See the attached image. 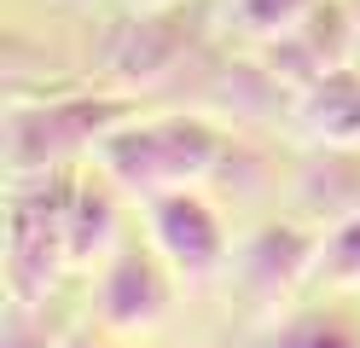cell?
<instances>
[{
    "label": "cell",
    "instance_id": "8",
    "mask_svg": "<svg viewBox=\"0 0 360 348\" xmlns=\"http://www.w3.org/2000/svg\"><path fill=\"white\" fill-rule=\"evenodd\" d=\"M314 262H320V232H308L302 221H262L256 232H244L233 255L250 308H279L285 296H297L314 278Z\"/></svg>",
    "mask_w": 360,
    "mask_h": 348
},
{
    "label": "cell",
    "instance_id": "17",
    "mask_svg": "<svg viewBox=\"0 0 360 348\" xmlns=\"http://www.w3.org/2000/svg\"><path fill=\"white\" fill-rule=\"evenodd\" d=\"M354 64H360V0H354Z\"/></svg>",
    "mask_w": 360,
    "mask_h": 348
},
{
    "label": "cell",
    "instance_id": "15",
    "mask_svg": "<svg viewBox=\"0 0 360 348\" xmlns=\"http://www.w3.org/2000/svg\"><path fill=\"white\" fill-rule=\"evenodd\" d=\"M0 348H64V337L47 325V302L24 308V302H6V325H0Z\"/></svg>",
    "mask_w": 360,
    "mask_h": 348
},
{
    "label": "cell",
    "instance_id": "13",
    "mask_svg": "<svg viewBox=\"0 0 360 348\" xmlns=\"http://www.w3.org/2000/svg\"><path fill=\"white\" fill-rule=\"evenodd\" d=\"M320 0H227V23L244 35V41H274V35H285L297 18H308Z\"/></svg>",
    "mask_w": 360,
    "mask_h": 348
},
{
    "label": "cell",
    "instance_id": "4",
    "mask_svg": "<svg viewBox=\"0 0 360 348\" xmlns=\"http://www.w3.org/2000/svg\"><path fill=\"white\" fill-rule=\"evenodd\" d=\"M198 6L186 0H157V6H140L110 23L105 35V53H99V70L117 87H157L186 70V58L198 53Z\"/></svg>",
    "mask_w": 360,
    "mask_h": 348
},
{
    "label": "cell",
    "instance_id": "14",
    "mask_svg": "<svg viewBox=\"0 0 360 348\" xmlns=\"http://www.w3.org/2000/svg\"><path fill=\"white\" fill-rule=\"evenodd\" d=\"M314 278H320V285H331V290H354V285H360V215L326 226Z\"/></svg>",
    "mask_w": 360,
    "mask_h": 348
},
{
    "label": "cell",
    "instance_id": "9",
    "mask_svg": "<svg viewBox=\"0 0 360 348\" xmlns=\"http://www.w3.org/2000/svg\"><path fill=\"white\" fill-rule=\"evenodd\" d=\"M290 122L314 146H360V64H343L297 93Z\"/></svg>",
    "mask_w": 360,
    "mask_h": 348
},
{
    "label": "cell",
    "instance_id": "3",
    "mask_svg": "<svg viewBox=\"0 0 360 348\" xmlns=\"http://www.w3.org/2000/svg\"><path fill=\"white\" fill-rule=\"evenodd\" d=\"M140 116L128 93H53V99H12L6 105V174L70 169L76 157H94L99 139Z\"/></svg>",
    "mask_w": 360,
    "mask_h": 348
},
{
    "label": "cell",
    "instance_id": "11",
    "mask_svg": "<svg viewBox=\"0 0 360 348\" xmlns=\"http://www.w3.org/2000/svg\"><path fill=\"white\" fill-rule=\"evenodd\" d=\"M297 192H302V203L314 215H326V221L360 215V146H320L302 162Z\"/></svg>",
    "mask_w": 360,
    "mask_h": 348
},
{
    "label": "cell",
    "instance_id": "12",
    "mask_svg": "<svg viewBox=\"0 0 360 348\" xmlns=\"http://www.w3.org/2000/svg\"><path fill=\"white\" fill-rule=\"evenodd\" d=\"M256 348H360V314L337 308V302H320V308L285 314Z\"/></svg>",
    "mask_w": 360,
    "mask_h": 348
},
{
    "label": "cell",
    "instance_id": "5",
    "mask_svg": "<svg viewBox=\"0 0 360 348\" xmlns=\"http://www.w3.org/2000/svg\"><path fill=\"white\" fill-rule=\"evenodd\" d=\"M174 267L157 244H117L94 278V314L110 331H151L174 308Z\"/></svg>",
    "mask_w": 360,
    "mask_h": 348
},
{
    "label": "cell",
    "instance_id": "6",
    "mask_svg": "<svg viewBox=\"0 0 360 348\" xmlns=\"http://www.w3.org/2000/svg\"><path fill=\"white\" fill-rule=\"evenodd\" d=\"M256 64L274 82H285L290 93L314 87L320 76L354 64V6L349 0H320L308 18H297L285 35L256 46Z\"/></svg>",
    "mask_w": 360,
    "mask_h": 348
},
{
    "label": "cell",
    "instance_id": "7",
    "mask_svg": "<svg viewBox=\"0 0 360 348\" xmlns=\"http://www.w3.org/2000/svg\"><path fill=\"white\" fill-rule=\"evenodd\" d=\"M146 226H151V244L163 250V262L180 278H210L221 262H233V238L198 186L146 198Z\"/></svg>",
    "mask_w": 360,
    "mask_h": 348
},
{
    "label": "cell",
    "instance_id": "1",
    "mask_svg": "<svg viewBox=\"0 0 360 348\" xmlns=\"http://www.w3.org/2000/svg\"><path fill=\"white\" fill-rule=\"evenodd\" d=\"M221 139L215 122L204 116H134L110 139H99L94 162L134 198H157V192H180V186H204L221 169Z\"/></svg>",
    "mask_w": 360,
    "mask_h": 348
},
{
    "label": "cell",
    "instance_id": "16",
    "mask_svg": "<svg viewBox=\"0 0 360 348\" xmlns=\"http://www.w3.org/2000/svg\"><path fill=\"white\" fill-rule=\"evenodd\" d=\"M64 348H117V342H99V337H64Z\"/></svg>",
    "mask_w": 360,
    "mask_h": 348
},
{
    "label": "cell",
    "instance_id": "2",
    "mask_svg": "<svg viewBox=\"0 0 360 348\" xmlns=\"http://www.w3.org/2000/svg\"><path fill=\"white\" fill-rule=\"evenodd\" d=\"M70 186L76 169H41V174H12L6 192V302L41 308L53 285L70 273Z\"/></svg>",
    "mask_w": 360,
    "mask_h": 348
},
{
    "label": "cell",
    "instance_id": "10",
    "mask_svg": "<svg viewBox=\"0 0 360 348\" xmlns=\"http://www.w3.org/2000/svg\"><path fill=\"white\" fill-rule=\"evenodd\" d=\"M117 192L122 186L99 162L94 169H76V186H70V267H87V262L117 250Z\"/></svg>",
    "mask_w": 360,
    "mask_h": 348
}]
</instances>
